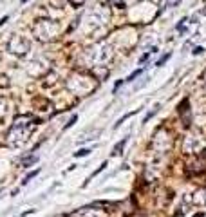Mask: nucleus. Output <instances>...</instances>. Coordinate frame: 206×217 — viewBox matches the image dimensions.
Instances as JSON below:
<instances>
[{
    "mask_svg": "<svg viewBox=\"0 0 206 217\" xmlns=\"http://www.w3.org/2000/svg\"><path fill=\"white\" fill-rule=\"evenodd\" d=\"M127 141H128L127 138H123V139L119 141V143H118V145L114 147V150H112V154H114V156H119V154H121V150H123V148H125V145H127Z\"/></svg>",
    "mask_w": 206,
    "mask_h": 217,
    "instance_id": "obj_1",
    "label": "nucleus"
},
{
    "mask_svg": "<svg viewBox=\"0 0 206 217\" xmlns=\"http://www.w3.org/2000/svg\"><path fill=\"white\" fill-rule=\"evenodd\" d=\"M141 72H143V69H136V71H134V72H132V74H130V76H128L127 80H125V83H130V81H134V80H136L137 76H139V74H141Z\"/></svg>",
    "mask_w": 206,
    "mask_h": 217,
    "instance_id": "obj_2",
    "label": "nucleus"
},
{
    "mask_svg": "<svg viewBox=\"0 0 206 217\" xmlns=\"http://www.w3.org/2000/svg\"><path fill=\"white\" fill-rule=\"evenodd\" d=\"M170 56H172V53H166V54H163V56H161L159 60H157V63H156V65H157V67H161V65H163L164 62H166V60H168Z\"/></svg>",
    "mask_w": 206,
    "mask_h": 217,
    "instance_id": "obj_3",
    "label": "nucleus"
},
{
    "mask_svg": "<svg viewBox=\"0 0 206 217\" xmlns=\"http://www.w3.org/2000/svg\"><path fill=\"white\" fill-rule=\"evenodd\" d=\"M38 172H40V168H36V170H33V172H31L29 175H27V177H25L24 181H22V185H27V183H29V181H31V179L34 177V175H36V174H38Z\"/></svg>",
    "mask_w": 206,
    "mask_h": 217,
    "instance_id": "obj_4",
    "label": "nucleus"
},
{
    "mask_svg": "<svg viewBox=\"0 0 206 217\" xmlns=\"http://www.w3.org/2000/svg\"><path fill=\"white\" fill-rule=\"evenodd\" d=\"M89 154H91V148H81V150H78L74 156H76V158H83V156H89Z\"/></svg>",
    "mask_w": 206,
    "mask_h": 217,
    "instance_id": "obj_5",
    "label": "nucleus"
},
{
    "mask_svg": "<svg viewBox=\"0 0 206 217\" xmlns=\"http://www.w3.org/2000/svg\"><path fill=\"white\" fill-rule=\"evenodd\" d=\"M76 119H78V116H76V114H74V116H72V118H71V121H69V123H67V125H65V128H69V127H72V125H74V123H76ZM65 128H63V130H65Z\"/></svg>",
    "mask_w": 206,
    "mask_h": 217,
    "instance_id": "obj_6",
    "label": "nucleus"
},
{
    "mask_svg": "<svg viewBox=\"0 0 206 217\" xmlns=\"http://www.w3.org/2000/svg\"><path fill=\"white\" fill-rule=\"evenodd\" d=\"M157 108H159V107H156V108H154V111H150V112L147 114V116H145V123H147V121H148L150 118H152V116H154V114H156V112H157Z\"/></svg>",
    "mask_w": 206,
    "mask_h": 217,
    "instance_id": "obj_7",
    "label": "nucleus"
},
{
    "mask_svg": "<svg viewBox=\"0 0 206 217\" xmlns=\"http://www.w3.org/2000/svg\"><path fill=\"white\" fill-rule=\"evenodd\" d=\"M179 4V0H166V8H170V5H175Z\"/></svg>",
    "mask_w": 206,
    "mask_h": 217,
    "instance_id": "obj_8",
    "label": "nucleus"
},
{
    "mask_svg": "<svg viewBox=\"0 0 206 217\" xmlns=\"http://www.w3.org/2000/svg\"><path fill=\"white\" fill-rule=\"evenodd\" d=\"M204 49H203V47H195V49H194V54H201Z\"/></svg>",
    "mask_w": 206,
    "mask_h": 217,
    "instance_id": "obj_9",
    "label": "nucleus"
},
{
    "mask_svg": "<svg viewBox=\"0 0 206 217\" xmlns=\"http://www.w3.org/2000/svg\"><path fill=\"white\" fill-rule=\"evenodd\" d=\"M195 217H203V214H197V215H195Z\"/></svg>",
    "mask_w": 206,
    "mask_h": 217,
    "instance_id": "obj_10",
    "label": "nucleus"
}]
</instances>
